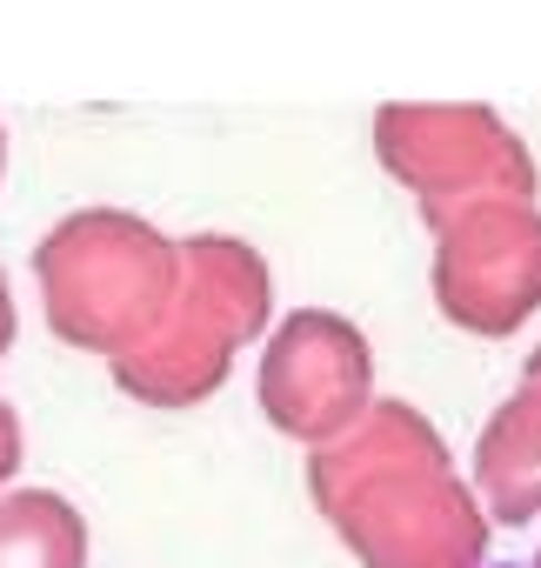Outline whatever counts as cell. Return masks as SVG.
<instances>
[{"label": "cell", "instance_id": "obj_11", "mask_svg": "<svg viewBox=\"0 0 541 568\" xmlns=\"http://www.w3.org/2000/svg\"><path fill=\"white\" fill-rule=\"evenodd\" d=\"M521 382H541V342H534V355H528V368H521Z\"/></svg>", "mask_w": 541, "mask_h": 568}, {"label": "cell", "instance_id": "obj_7", "mask_svg": "<svg viewBox=\"0 0 541 568\" xmlns=\"http://www.w3.org/2000/svg\"><path fill=\"white\" fill-rule=\"evenodd\" d=\"M474 495L488 521L541 515V382H521L474 435Z\"/></svg>", "mask_w": 541, "mask_h": 568}, {"label": "cell", "instance_id": "obj_6", "mask_svg": "<svg viewBox=\"0 0 541 568\" xmlns=\"http://www.w3.org/2000/svg\"><path fill=\"white\" fill-rule=\"evenodd\" d=\"M261 415L288 442L321 448L348 435L375 402V348L341 308H288L267 328L261 368H254Z\"/></svg>", "mask_w": 541, "mask_h": 568}, {"label": "cell", "instance_id": "obj_3", "mask_svg": "<svg viewBox=\"0 0 541 568\" xmlns=\"http://www.w3.org/2000/svg\"><path fill=\"white\" fill-rule=\"evenodd\" d=\"M34 288L68 348L114 362L174 308L181 241L134 207H74L34 241Z\"/></svg>", "mask_w": 541, "mask_h": 568}, {"label": "cell", "instance_id": "obj_14", "mask_svg": "<svg viewBox=\"0 0 541 568\" xmlns=\"http://www.w3.org/2000/svg\"><path fill=\"white\" fill-rule=\"evenodd\" d=\"M488 568H514V561H488Z\"/></svg>", "mask_w": 541, "mask_h": 568}, {"label": "cell", "instance_id": "obj_12", "mask_svg": "<svg viewBox=\"0 0 541 568\" xmlns=\"http://www.w3.org/2000/svg\"><path fill=\"white\" fill-rule=\"evenodd\" d=\"M0 181H8V121H0Z\"/></svg>", "mask_w": 541, "mask_h": 568}, {"label": "cell", "instance_id": "obj_4", "mask_svg": "<svg viewBox=\"0 0 541 568\" xmlns=\"http://www.w3.org/2000/svg\"><path fill=\"white\" fill-rule=\"evenodd\" d=\"M375 161L415 194L428 227L488 194H514V201L541 194V168H534L528 141L488 101H388V108H375Z\"/></svg>", "mask_w": 541, "mask_h": 568}, {"label": "cell", "instance_id": "obj_13", "mask_svg": "<svg viewBox=\"0 0 541 568\" xmlns=\"http://www.w3.org/2000/svg\"><path fill=\"white\" fill-rule=\"evenodd\" d=\"M528 568H541V548H534V561H528Z\"/></svg>", "mask_w": 541, "mask_h": 568}, {"label": "cell", "instance_id": "obj_8", "mask_svg": "<svg viewBox=\"0 0 541 568\" xmlns=\"http://www.w3.org/2000/svg\"><path fill=\"white\" fill-rule=\"evenodd\" d=\"M0 568H88V515L61 488H0Z\"/></svg>", "mask_w": 541, "mask_h": 568}, {"label": "cell", "instance_id": "obj_9", "mask_svg": "<svg viewBox=\"0 0 541 568\" xmlns=\"http://www.w3.org/2000/svg\"><path fill=\"white\" fill-rule=\"evenodd\" d=\"M21 448H28V435H21V415H14V402L0 395V488L14 481V468H21Z\"/></svg>", "mask_w": 541, "mask_h": 568}, {"label": "cell", "instance_id": "obj_1", "mask_svg": "<svg viewBox=\"0 0 541 568\" xmlns=\"http://www.w3.org/2000/svg\"><path fill=\"white\" fill-rule=\"evenodd\" d=\"M308 495L361 568H488L494 521L441 428L401 395H375L348 435L308 448Z\"/></svg>", "mask_w": 541, "mask_h": 568}, {"label": "cell", "instance_id": "obj_5", "mask_svg": "<svg viewBox=\"0 0 541 568\" xmlns=\"http://www.w3.org/2000/svg\"><path fill=\"white\" fill-rule=\"evenodd\" d=\"M428 288L461 335H514L541 308V207L514 194L468 201L435 221Z\"/></svg>", "mask_w": 541, "mask_h": 568}, {"label": "cell", "instance_id": "obj_2", "mask_svg": "<svg viewBox=\"0 0 541 568\" xmlns=\"http://www.w3.org/2000/svg\"><path fill=\"white\" fill-rule=\"evenodd\" d=\"M275 328V267L227 227L181 234V288L147 342L114 355V388L141 408H194L221 395L234 355Z\"/></svg>", "mask_w": 541, "mask_h": 568}, {"label": "cell", "instance_id": "obj_10", "mask_svg": "<svg viewBox=\"0 0 541 568\" xmlns=\"http://www.w3.org/2000/svg\"><path fill=\"white\" fill-rule=\"evenodd\" d=\"M14 335H21V315H14V288H8V267H0V355L14 348Z\"/></svg>", "mask_w": 541, "mask_h": 568}]
</instances>
